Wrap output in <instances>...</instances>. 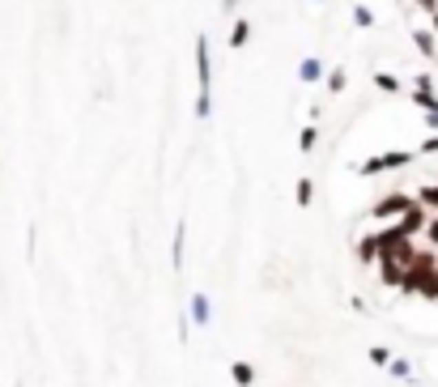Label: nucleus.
<instances>
[{
    "label": "nucleus",
    "mask_w": 438,
    "mask_h": 387,
    "mask_svg": "<svg viewBox=\"0 0 438 387\" xmlns=\"http://www.w3.org/2000/svg\"><path fill=\"white\" fill-rule=\"evenodd\" d=\"M196 81H200V98H196V115L209 119L213 98H209V85H213V64H209V39L196 34Z\"/></svg>",
    "instance_id": "f257e3e1"
},
{
    "label": "nucleus",
    "mask_w": 438,
    "mask_h": 387,
    "mask_svg": "<svg viewBox=\"0 0 438 387\" xmlns=\"http://www.w3.org/2000/svg\"><path fill=\"white\" fill-rule=\"evenodd\" d=\"M392 375L404 379V383H413V379H408V375H413V370H408V362H392Z\"/></svg>",
    "instance_id": "dca6fc26"
},
{
    "label": "nucleus",
    "mask_w": 438,
    "mask_h": 387,
    "mask_svg": "<svg viewBox=\"0 0 438 387\" xmlns=\"http://www.w3.org/2000/svg\"><path fill=\"white\" fill-rule=\"evenodd\" d=\"M315 140H320V132H315V128H302V140H298V149H302V154H311V149H315Z\"/></svg>",
    "instance_id": "f8f14e48"
},
{
    "label": "nucleus",
    "mask_w": 438,
    "mask_h": 387,
    "mask_svg": "<svg viewBox=\"0 0 438 387\" xmlns=\"http://www.w3.org/2000/svg\"><path fill=\"white\" fill-rule=\"evenodd\" d=\"M234 5H238V0H226V9H234Z\"/></svg>",
    "instance_id": "4be33fe9"
},
{
    "label": "nucleus",
    "mask_w": 438,
    "mask_h": 387,
    "mask_svg": "<svg viewBox=\"0 0 438 387\" xmlns=\"http://www.w3.org/2000/svg\"><path fill=\"white\" fill-rule=\"evenodd\" d=\"M426 238H430V243H434V247H438V217H434V222H430V226H426Z\"/></svg>",
    "instance_id": "6ab92c4d"
},
{
    "label": "nucleus",
    "mask_w": 438,
    "mask_h": 387,
    "mask_svg": "<svg viewBox=\"0 0 438 387\" xmlns=\"http://www.w3.org/2000/svg\"><path fill=\"white\" fill-rule=\"evenodd\" d=\"M421 154H438V136H430V140L421 145Z\"/></svg>",
    "instance_id": "aec40b11"
},
{
    "label": "nucleus",
    "mask_w": 438,
    "mask_h": 387,
    "mask_svg": "<svg viewBox=\"0 0 438 387\" xmlns=\"http://www.w3.org/2000/svg\"><path fill=\"white\" fill-rule=\"evenodd\" d=\"M434 30H438V9H434Z\"/></svg>",
    "instance_id": "5701e85b"
},
{
    "label": "nucleus",
    "mask_w": 438,
    "mask_h": 387,
    "mask_svg": "<svg viewBox=\"0 0 438 387\" xmlns=\"http://www.w3.org/2000/svg\"><path fill=\"white\" fill-rule=\"evenodd\" d=\"M417 200H421L426 209H438V183H430V187H421V191H417Z\"/></svg>",
    "instance_id": "9b49d317"
},
{
    "label": "nucleus",
    "mask_w": 438,
    "mask_h": 387,
    "mask_svg": "<svg viewBox=\"0 0 438 387\" xmlns=\"http://www.w3.org/2000/svg\"><path fill=\"white\" fill-rule=\"evenodd\" d=\"M357 260H366V264H371V260H379V238H375V234H371V238H362Z\"/></svg>",
    "instance_id": "9d476101"
},
{
    "label": "nucleus",
    "mask_w": 438,
    "mask_h": 387,
    "mask_svg": "<svg viewBox=\"0 0 438 387\" xmlns=\"http://www.w3.org/2000/svg\"><path fill=\"white\" fill-rule=\"evenodd\" d=\"M251 39V21H234V34H230V47H247Z\"/></svg>",
    "instance_id": "1a4fd4ad"
},
{
    "label": "nucleus",
    "mask_w": 438,
    "mask_h": 387,
    "mask_svg": "<svg viewBox=\"0 0 438 387\" xmlns=\"http://www.w3.org/2000/svg\"><path fill=\"white\" fill-rule=\"evenodd\" d=\"M396 166H408V154H383V158H371L362 166V175H379V171H396Z\"/></svg>",
    "instance_id": "f03ea898"
},
{
    "label": "nucleus",
    "mask_w": 438,
    "mask_h": 387,
    "mask_svg": "<svg viewBox=\"0 0 438 387\" xmlns=\"http://www.w3.org/2000/svg\"><path fill=\"white\" fill-rule=\"evenodd\" d=\"M298 77H302V81H320V77H324V64H320V60H302Z\"/></svg>",
    "instance_id": "0eeeda50"
},
{
    "label": "nucleus",
    "mask_w": 438,
    "mask_h": 387,
    "mask_svg": "<svg viewBox=\"0 0 438 387\" xmlns=\"http://www.w3.org/2000/svg\"><path fill=\"white\" fill-rule=\"evenodd\" d=\"M294 196H298V205H302V209L311 205V196H315V183H311V175H302V179H298V187H294Z\"/></svg>",
    "instance_id": "6e6552de"
},
{
    "label": "nucleus",
    "mask_w": 438,
    "mask_h": 387,
    "mask_svg": "<svg viewBox=\"0 0 438 387\" xmlns=\"http://www.w3.org/2000/svg\"><path fill=\"white\" fill-rule=\"evenodd\" d=\"M404 209H413L408 196H387V200H379L371 213H375V217H396V213H404Z\"/></svg>",
    "instance_id": "7ed1b4c3"
},
{
    "label": "nucleus",
    "mask_w": 438,
    "mask_h": 387,
    "mask_svg": "<svg viewBox=\"0 0 438 387\" xmlns=\"http://www.w3.org/2000/svg\"><path fill=\"white\" fill-rule=\"evenodd\" d=\"M375 85H379V90H387V94H392V90H400V81H396V77H387V72H379V77H375Z\"/></svg>",
    "instance_id": "2eb2a0df"
},
{
    "label": "nucleus",
    "mask_w": 438,
    "mask_h": 387,
    "mask_svg": "<svg viewBox=\"0 0 438 387\" xmlns=\"http://www.w3.org/2000/svg\"><path fill=\"white\" fill-rule=\"evenodd\" d=\"M421 5H426V9H438V5H434V0H421Z\"/></svg>",
    "instance_id": "412c9836"
},
{
    "label": "nucleus",
    "mask_w": 438,
    "mask_h": 387,
    "mask_svg": "<svg viewBox=\"0 0 438 387\" xmlns=\"http://www.w3.org/2000/svg\"><path fill=\"white\" fill-rule=\"evenodd\" d=\"M213 320V302H209V294H191V324H209Z\"/></svg>",
    "instance_id": "20e7f679"
},
{
    "label": "nucleus",
    "mask_w": 438,
    "mask_h": 387,
    "mask_svg": "<svg viewBox=\"0 0 438 387\" xmlns=\"http://www.w3.org/2000/svg\"><path fill=\"white\" fill-rule=\"evenodd\" d=\"M328 90H332V94H340V90H345V68H336L332 77H328Z\"/></svg>",
    "instance_id": "4468645a"
},
{
    "label": "nucleus",
    "mask_w": 438,
    "mask_h": 387,
    "mask_svg": "<svg viewBox=\"0 0 438 387\" xmlns=\"http://www.w3.org/2000/svg\"><path fill=\"white\" fill-rule=\"evenodd\" d=\"M371 362H375V366H392V353H387L383 345H375L371 349Z\"/></svg>",
    "instance_id": "ddd939ff"
},
{
    "label": "nucleus",
    "mask_w": 438,
    "mask_h": 387,
    "mask_svg": "<svg viewBox=\"0 0 438 387\" xmlns=\"http://www.w3.org/2000/svg\"><path fill=\"white\" fill-rule=\"evenodd\" d=\"M183 238H187V226H183V217H179V226H175V247H170V264H175V269H183Z\"/></svg>",
    "instance_id": "423d86ee"
},
{
    "label": "nucleus",
    "mask_w": 438,
    "mask_h": 387,
    "mask_svg": "<svg viewBox=\"0 0 438 387\" xmlns=\"http://www.w3.org/2000/svg\"><path fill=\"white\" fill-rule=\"evenodd\" d=\"M417 47H421L426 56H434V34H426V30H421V34H417Z\"/></svg>",
    "instance_id": "f3484780"
},
{
    "label": "nucleus",
    "mask_w": 438,
    "mask_h": 387,
    "mask_svg": "<svg viewBox=\"0 0 438 387\" xmlns=\"http://www.w3.org/2000/svg\"><path fill=\"white\" fill-rule=\"evenodd\" d=\"M230 379H234L238 387H251V383H255V366H251V362H234V366H230Z\"/></svg>",
    "instance_id": "39448f33"
},
{
    "label": "nucleus",
    "mask_w": 438,
    "mask_h": 387,
    "mask_svg": "<svg viewBox=\"0 0 438 387\" xmlns=\"http://www.w3.org/2000/svg\"><path fill=\"white\" fill-rule=\"evenodd\" d=\"M353 17H357V26H371V21H375L371 9H353Z\"/></svg>",
    "instance_id": "a211bd4d"
}]
</instances>
